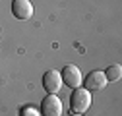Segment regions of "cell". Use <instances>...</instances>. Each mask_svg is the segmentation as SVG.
<instances>
[{"mask_svg": "<svg viewBox=\"0 0 122 116\" xmlns=\"http://www.w3.org/2000/svg\"><path fill=\"white\" fill-rule=\"evenodd\" d=\"M70 106H72L74 114H83L91 106V91L76 87L72 91V97H70Z\"/></svg>", "mask_w": 122, "mask_h": 116, "instance_id": "cell-1", "label": "cell"}, {"mask_svg": "<svg viewBox=\"0 0 122 116\" xmlns=\"http://www.w3.org/2000/svg\"><path fill=\"white\" fill-rule=\"evenodd\" d=\"M41 114L43 116H62V103L54 93H49L41 103Z\"/></svg>", "mask_w": 122, "mask_h": 116, "instance_id": "cell-2", "label": "cell"}, {"mask_svg": "<svg viewBox=\"0 0 122 116\" xmlns=\"http://www.w3.org/2000/svg\"><path fill=\"white\" fill-rule=\"evenodd\" d=\"M60 76H62V83H66L68 87H72V89H76V87L81 85V72L74 64L64 66V70L60 72Z\"/></svg>", "mask_w": 122, "mask_h": 116, "instance_id": "cell-3", "label": "cell"}, {"mask_svg": "<svg viewBox=\"0 0 122 116\" xmlns=\"http://www.w3.org/2000/svg\"><path fill=\"white\" fill-rule=\"evenodd\" d=\"M43 87L47 89V93H58L60 87H62V76H60V72L56 70H49L47 74L43 76Z\"/></svg>", "mask_w": 122, "mask_h": 116, "instance_id": "cell-4", "label": "cell"}, {"mask_svg": "<svg viewBox=\"0 0 122 116\" xmlns=\"http://www.w3.org/2000/svg\"><path fill=\"white\" fill-rule=\"evenodd\" d=\"M107 77H105V72H99V70H93L91 74L85 77V89L87 91H101L107 87Z\"/></svg>", "mask_w": 122, "mask_h": 116, "instance_id": "cell-5", "label": "cell"}, {"mask_svg": "<svg viewBox=\"0 0 122 116\" xmlns=\"http://www.w3.org/2000/svg\"><path fill=\"white\" fill-rule=\"evenodd\" d=\"M12 14L18 19H29L33 16V4L29 0H14L12 2Z\"/></svg>", "mask_w": 122, "mask_h": 116, "instance_id": "cell-6", "label": "cell"}, {"mask_svg": "<svg viewBox=\"0 0 122 116\" xmlns=\"http://www.w3.org/2000/svg\"><path fill=\"white\" fill-rule=\"evenodd\" d=\"M120 76H122V68H120L118 64H112V66H109V68L105 70V77H107V81H118Z\"/></svg>", "mask_w": 122, "mask_h": 116, "instance_id": "cell-7", "label": "cell"}, {"mask_svg": "<svg viewBox=\"0 0 122 116\" xmlns=\"http://www.w3.org/2000/svg\"><path fill=\"white\" fill-rule=\"evenodd\" d=\"M21 116H41L33 106H25V108H21Z\"/></svg>", "mask_w": 122, "mask_h": 116, "instance_id": "cell-8", "label": "cell"}, {"mask_svg": "<svg viewBox=\"0 0 122 116\" xmlns=\"http://www.w3.org/2000/svg\"><path fill=\"white\" fill-rule=\"evenodd\" d=\"M72 116H81V114H72Z\"/></svg>", "mask_w": 122, "mask_h": 116, "instance_id": "cell-9", "label": "cell"}]
</instances>
